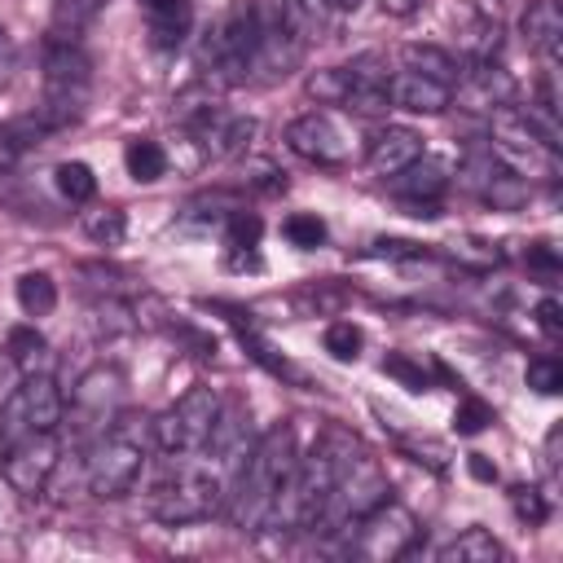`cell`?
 <instances>
[{"label":"cell","instance_id":"cell-1","mask_svg":"<svg viewBox=\"0 0 563 563\" xmlns=\"http://www.w3.org/2000/svg\"><path fill=\"white\" fill-rule=\"evenodd\" d=\"M295 462H299V449H295V431L290 427H273L246 449V462L238 471L233 501H229V515H233V523L242 532L246 528H264L268 501L282 488V479L295 471Z\"/></svg>","mask_w":563,"mask_h":563},{"label":"cell","instance_id":"cell-2","mask_svg":"<svg viewBox=\"0 0 563 563\" xmlns=\"http://www.w3.org/2000/svg\"><path fill=\"white\" fill-rule=\"evenodd\" d=\"M260 35H264V13L251 4V0H238L211 31L207 48H202V62L224 79V84H242L251 79L255 70V48H260Z\"/></svg>","mask_w":563,"mask_h":563},{"label":"cell","instance_id":"cell-3","mask_svg":"<svg viewBox=\"0 0 563 563\" xmlns=\"http://www.w3.org/2000/svg\"><path fill=\"white\" fill-rule=\"evenodd\" d=\"M493 158L519 180H554L559 176V145L541 136L523 114H501L493 123Z\"/></svg>","mask_w":563,"mask_h":563},{"label":"cell","instance_id":"cell-4","mask_svg":"<svg viewBox=\"0 0 563 563\" xmlns=\"http://www.w3.org/2000/svg\"><path fill=\"white\" fill-rule=\"evenodd\" d=\"M216 506H220V475L211 466H176L150 493V510L163 523H194L207 519Z\"/></svg>","mask_w":563,"mask_h":563},{"label":"cell","instance_id":"cell-5","mask_svg":"<svg viewBox=\"0 0 563 563\" xmlns=\"http://www.w3.org/2000/svg\"><path fill=\"white\" fill-rule=\"evenodd\" d=\"M216 413H220V396H216L211 387H189L167 413H158V418L150 422V427H154V444H158L163 453H176V457L198 453V449L207 444V435H211Z\"/></svg>","mask_w":563,"mask_h":563},{"label":"cell","instance_id":"cell-6","mask_svg":"<svg viewBox=\"0 0 563 563\" xmlns=\"http://www.w3.org/2000/svg\"><path fill=\"white\" fill-rule=\"evenodd\" d=\"M141 462H145L141 440H132L123 427H114L88 453V493L101 497V501H114V497L132 493V484L141 479Z\"/></svg>","mask_w":563,"mask_h":563},{"label":"cell","instance_id":"cell-7","mask_svg":"<svg viewBox=\"0 0 563 563\" xmlns=\"http://www.w3.org/2000/svg\"><path fill=\"white\" fill-rule=\"evenodd\" d=\"M413 541H418V519L391 497H383L374 510H365L356 519V554H365L374 563H391V559L409 554Z\"/></svg>","mask_w":563,"mask_h":563},{"label":"cell","instance_id":"cell-8","mask_svg":"<svg viewBox=\"0 0 563 563\" xmlns=\"http://www.w3.org/2000/svg\"><path fill=\"white\" fill-rule=\"evenodd\" d=\"M387 497V475L383 466L356 444L339 457V471H334V493H330V506H339L343 519H361L365 510H374L378 501Z\"/></svg>","mask_w":563,"mask_h":563},{"label":"cell","instance_id":"cell-9","mask_svg":"<svg viewBox=\"0 0 563 563\" xmlns=\"http://www.w3.org/2000/svg\"><path fill=\"white\" fill-rule=\"evenodd\" d=\"M57 462H62V449H57L53 431H31V435H22V440H13V444H9V453H4V466H0V471H4V479H9V488H13V493L35 497V493H44V488H48V479H53Z\"/></svg>","mask_w":563,"mask_h":563},{"label":"cell","instance_id":"cell-10","mask_svg":"<svg viewBox=\"0 0 563 563\" xmlns=\"http://www.w3.org/2000/svg\"><path fill=\"white\" fill-rule=\"evenodd\" d=\"M286 145L295 154H303L308 163H321V167H343L352 158V132L334 114H325V110L299 114L286 128Z\"/></svg>","mask_w":563,"mask_h":563},{"label":"cell","instance_id":"cell-11","mask_svg":"<svg viewBox=\"0 0 563 563\" xmlns=\"http://www.w3.org/2000/svg\"><path fill=\"white\" fill-rule=\"evenodd\" d=\"M189 132L202 141V150H207L211 158H229V154H238V150L255 136V119H251V114H224V110H216V106H202V110L189 119Z\"/></svg>","mask_w":563,"mask_h":563},{"label":"cell","instance_id":"cell-12","mask_svg":"<svg viewBox=\"0 0 563 563\" xmlns=\"http://www.w3.org/2000/svg\"><path fill=\"white\" fill-rule=\"evenodd\" d=\"M387 97H391V106H400V110H413V114H440V110H449L453 88L440 84V79H427V75L405 70V75L387 79Z\"/></svg>","mask_w":563,"mask_h":563},{"label":"cell","instance_id":"cell-13","mask_svg":"<svg viewBox=\"0 0 563 563\" xmlns=\"http://www.w3.org/2000/svg\"><path fill=\"white\" fill-rule=\"evenodd\" d=\"M347 79H352V88H347L343 106L352 114H387L391 97H387V75L378 70V57H356L347 66Z\"/></svg>","mask_w":563,"mask_h":563},{"label":"cell","instance_id":"cell-14","mask_svg":"<svg viewBox=\"0 0 563 563\" xmlns=\"http://www.w3.org/2000/svg\"><path fill=\"white\" fill-rule=\"evenodd\" d=\"M22 405V418L31 431H57L62 422V391L48 374H26V383L13 391Z\"/></svg>","mask_w":563,"mask_h":563},{"label":"cell","instance_id":"cell-15","mask_svg":"<svg viewBox=\"0 0 563 563\" xmlns=\"http://www.w3.org/2000/svg\"><path fill=\"white\" fill-rule=\"evenodd\" d=\"M418 154H422V136H418L413 128L387 123V128L369 141V167H374L378 176H396V172L409 167Z\"/></svg>","mask_w":563,"mask_h":563},{"label":"cell","instance_id":"cell-16","mask_svg":"<svg viewBox=\"0 0 563 563\" xmlns=\"http://www.w3.org/2000/svg\"><path fill=\"white\" fill-rule=\"evenodd\" d=\"M391 189H396L405 202H435V198L449 189V167L435 163V158H427V154H418L409 167H400V172L391 176Z\"/></svg>","mask_w":563,"mask_h":563},{"label":"cell","instance_id":"cell-17","mask_svg":"<svg viewBox=\"0 0 563 563\" xmlns=\"http://www.w3.org/2000/svg\"><path fill=\"white\" fill-rule=\"evenodd\" d=\"M123 400V374L114 365H92L79 383H75V405L88 413H114V405Z\"/></svg>","mask_w":563,"mask_h":563},{"label":"cell","instance_id":"cell-18","mask_svg":"<svg viewBox=\"0 0 563 563\" xmlns=\"http://www.w3.org/2000/svg\"><path fill=\"white\" fill-rule=\"evenodd\" d=\"M519 31H523L528 48L554 57L559 44H563V13H559V4H554V0H532V4L523 9V18H519Z\"/></svg>","mask_w":563,"mask_h":563},{"label":"cell","instance_id":"cell-19","mask_svg":"<svg viewBox=\"0 0 563 563\" xmlns=\"http://www.w3.org/2000/svg\"><path fill=\"white\" fill-rule=\"evenodd\" d=\"M510 92H515V79H510L501 66H493V62H475V70L466 75V84L457 88V97H462V101H471L475 110L506 106V101H510Z\"/></svg>","mask_w":563,"mask_h":563},{"label":"cell","instance_id":"cell-20","mask_svg":"<svg viewBox=\"0 0 563 563\" xmlns=\"http://www.w3.org/2000/svg\"><path fill=\"white\" fill-rule=\"evenodd\" d=\"M141 9L150 13V40H154V48H176L185 40L189 18H194L189 0H141Z\"/></svg>","mask_w":563,"mask_h":563},{"label":"cell","instance_id":"cell-21","mask_svg":"<svg viewBox=\"0 0 563 563\" xmlns=\"http://www.w3.org/2000/svg\"><path fill=\"white\" fill-rule=\"evenodd\" d=\"M246 422H251V413L242 409V405H220V413H216V422H211V435H207V453L211 457H233V453H242V444H246Z\"/></svg>","mask_w":563,"mask_h":563},{"label":"cell","instance_id":"cell-22","mask_svg":"<svg viewBox=\"0 0 563 563\" xmlns=\"http://www.w3.org/2000/svg\"><path fill=\"white\" fill-rule=\"evenodd\" d=\"M506 550H501V541L488 532V528H466L462 537H453L444 550H440V559L444 563H497Z\"/></svg>","mask_w":563,"mask_h":563},{"label":"cell","instance_id":"cell-23","mask_svg":"<svg viewBox=\"0 0 563 563\" xmlns=\"http://www.w3.org/2000/svg\"><path fill=\"white\" fill-rule=\"evenodd\" d=\"M282 22L299 40H321L330 31V0H282Z\"/></svg>","mask_w":563,"mask_h":563},{"label":"cell","instance_id":"cell-24","mask_svg":"<svg viewBox=\"0 0 563 563\" xmlns=\"http://www.w3.org/2000/svg\"><path fill=\"white\" fill-rule=\"evenodd\" d=\"M405 66L413 75H427V79H440V84H457V62L453 53L435 48V44H405Z\"/></svg>","mask_w":563,"mask_h":563},{"label":"cell","instance_id":"cell-25","mask_svg":"<svg viewBox=\"0 0 563 563\" xmlns=\"http://www.w3.org/2000/svg\"><path fill=\"white\" fill-rule=\"evenodd\" d=\"M9 361L26 374H48V343L35 325H18L9 330Z\"/></svg>","mask_w":563,"mask_h":563},{"label":"cell","instance_id":"cell-26","mask_svg":"<svg viewBox=\"0 0 563 563\" xmlns=\"http://www.w3.org/2000/svg\"><path fill=\"white\" fill-rule=\"evenodd\" d=\"M18 308L26 317H48L57 308V282L48 273H22L18 277Z\"/></svg>","mask_w":563,"mask_h":563},{"label":"cell","instance_id":"cell-27","mask_svg":"<svg viewBox=\"0 0 563 563\" xmlns=\"http://www.w3.org/2000/svg\"><path fill=\"white\" fill-rule=\"evenodd\" d=\"M123 163H128V176L141 180V185H154L167 172V154H163L158 141H128Z\"/></svg>","mask_w":563,"mask_h":563},{"label":"cell","instance_id":"cell-28","mask_svg":"<svg viewBox=\"0 0 563 563\" xmlns=\"http://www.w3.org/2000/svg\"><path fill=\"white\" fill-rule=\"evenodd\" d=\"M53 185H57V194H62L66 202H88V198L97 194V176H92L88 163H57Z\"/></svg>","mask_w":563,"mask_h":563},{"label":"cell","instance_id":"cell-29","mask_svg":"<svg viewBox=\"0 0 563 563\" xmlns=\"http://www.w3.org/2000/svg\"><path fill=\"white\" fill-rule=\"evenodd\" d=\"M352 79H347V66H325L317 75H308V97H317L321 106H343Z\"/></svg>","mask_w":563,"mask_h":563},{"label":"cell","instance_id":"cell-30","mask_svg":"<svg viewBox=\"0 0 563 563\" xmlns=\"http://www.w3.org/2000/svg\"><path fill=\"white\" fill-rule=\"evenodd\" d=\"M84 233H88L97 246H119L123 233H128V220H123V211L101 207V211H88V216H84Z\"/></svg>","mask_w":563,"mask_h":563},{"label":"cell","instance_id":"cell-31","mask_svg":"<svg viewBox=\"0 0 563 563\" xmlns=\"http://www.w3.org/2000/svg\"><path fill=\"white\" fill-rule=\"evenodd\" d=\"M282 233L290 238V246L312 251V246H321V242H325V220H321L317 211H295V216H286Z\"/></svg>","mask_w":563,"mask_h":563},{"label":"cell","instance_id":"cell-32","mask_svg":"<svg viewBox=\"0 0 563 563\" xmlns=\"http://www.w3.org/2000/svg\"><path fill=\"white\" fill-rule=\"evenodd\" d=\"M321 343H325V352H330L334 361H356L365 334H361V325H352V321H330L325 334H321Z\"/></svg>","mask_w":563,"mask_h":563},{"label":"cell","instance_id":"cell-33","mask_svg":"<svg viewBox=\"0 0 563 563\" xmlns=\"http://www.w3.org/2000/svg\"><path fill=\"white\" fill-rule=\"evenodd\" d=\"M101 4L106 0H53V26L75 35V31H84L101 13Z\"/></svg>","mask_w":563,"mask_h":563},{"label":"cell","instance_id":"cell-34","mask_svg":"<svg viewBox=\"0 0 563 563\" xmlns=\"http://www.w3.org/2000/svg\"><path fill=\"white\" fill-rule=\"evenodd\" d=\"M260 233H264V224H260V216H255V211H229L224 238H229V246H233V251H251V246L260 242Z\"/></svg>","mask_w":563,"mask_h":563},{"label":"cell","instance_id":"cell-35","mask_svg":"<svg viewBox=\"0 0 563 563\" xmlns=\"http://www.w3.org/2000/svg\"><path fill=\"white\" fill-rule=\"evenodd\" d=\"M528 387H532L537 396H554V391L563 387V365H559L554 356H537V361H528Z\"/></svg>","mask_w":563,"mask_h":563},{"label":"cell","instance_id":"cell-36","mask_svg":"<svg viewBox=\"0 0 563 563\" xmlns=\"http://www.w3.org/2000/svg\"><path fill=\"white\" fill-rule=\"evenodd\" d=\"M510 510L528 523V528H537V523H545V515H550V506H545V497L537 493V488H528V484H519V488H510Z\"/></svg>","mask_w":563,"mask_h":563},{"label":"cell","instance_id":"cell-37","mask_svg":"<svg viewBox=\"0 0 563 563\" xmlns=\"http://www.w3.org/2000/svg\"><path fill=\"white\" fill-rule=\"evenodd\" d=\"M488 422H493V409H488L484 400H475V396H466V400L457 405V413H453V431H457V435H479Z\"/></svg>","mask_w":563,"mask_h":563},{"label":"cell","instance_id":"cell-38","mask_svg":"<svg viewBox=\"0 0 563 563\" xmlns=\"http://www.w3.org/2000/svg\"><path fill=\"white\" fill-rule=\"evenodd\" d=\"M383 374L400 378L409 391H427V374H422V365H413V361L400 356V352H387V356H383Z\"/></svg>","mask_w":563,"mask_h":563},{"label":"cell","instance_id":"cell-39","mask_svg":"<svg viewBox=\"0 0 563 563\" xmlns=\"http://www.w3.org/2000/svg\"><path fill=\"white\" fill-rule=\"evenodd\" d=\"M537 325H541L545 334H559V330H563V303H559L554 295H545V299L537 303Z\"/></svg>","mask_w":563,"mask_h":563},{"label":"cell","instance_id":"cell-40","mask_svg":"<svg viewBox=\"0 0 563 563\" xmlns=\"http://www.w3.org/2000/svg\"><path fill=\"white\" fill-rule=\"evenodd\" d=\"M528 264H532V268H550V273H554V268H559V255H554V246H550V242H537V246L528 251Z\"/></svg>","mask_w":563,"mask_h":563},{"label":"cell","instance_id":"cell-41","mask_svg":"<svg viewBox=\"0 0 563 563\" xmlns=\"http://www.w3.org/2000/svg\"><path fill=\"white\" fill-rule=\"evenodd\" d=\"M466 466H471V475H475V479H484V484H493V479H497V466H488V457H484V453H471V457H466Z\"/></svg>","mask_w":563,"mask_h":563},{"label":"cell","instance_id":"cell-42","mask_svg":"<svg viewBox=\"0 0 563 563\" xmlns=\"http://www.w3.org/2000/svg\"><path fill=\"white\" fill-rule=\"evenodd\" d=\"M9 70H13V40H9L4 26H0V84L9 79Z\"/></svg>","mask_w":563,"mask_h":563},{"label":"cell","instance_id":"cell-43","mask_svg":"<svg viewBox=\"0 0 563 563\" xmlns=\"http://www.w3.org/2000/svg\"><path fill=\"white\" fill-rule=\"evenodd\" d=\"M378 4H383V9L391 13V18H409V13H413V9L422 4V0H378Z\"/></svg>","mask_w":563,"mask_h":563},{"label":"cell","instance_id":"cell-44","mask_svg":"<svg viewBox=\"0 0 563 563\" xmlns=\"http://www.w3.org/2000/svg\"><path fill=\"white\" fill-rule=\"evenodd\" d=\"M361 0H330V9H356Z\"/></svg>","mask_w":563,"mask_h":563},{"label":"cell","instance_id":"cell-45","mask_svg":"<svg viewBox=\"0 0 563 563\" xmlns=\"http://www.w3.org/2000/svg\"><path fill=\"white\" fill-rule=\"evenodd\" d=\"M4 453H9V435L0 431V466H4Z\"/></svg>","mask_w":563,"mask_h":563}]
</instances>
